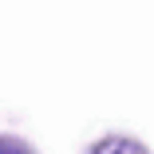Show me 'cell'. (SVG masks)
I'll return each mask as SVG.
<instances>
[{
    "label": "cell",
    "mask_w": 154,
    "mask_h": 154,
    "mask_svg": "<svg viewBox=\"0 0 154 154\" xmlns=\"http://www.w3.org/2000/svg\"><path fill=\"white\" fill-rule=\"evenodd\" d=\"M0 154H32L20 138H0Z\"/></svg>",
    "instance_id": "cell-1"
}]
</instances>
